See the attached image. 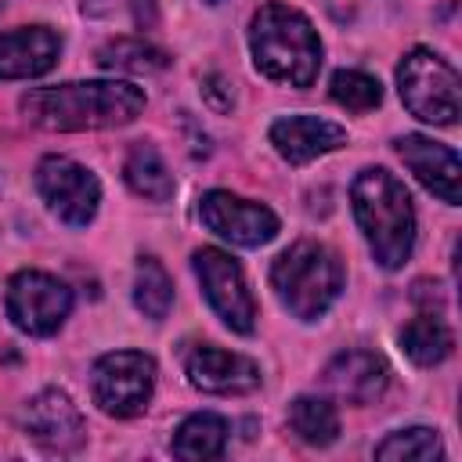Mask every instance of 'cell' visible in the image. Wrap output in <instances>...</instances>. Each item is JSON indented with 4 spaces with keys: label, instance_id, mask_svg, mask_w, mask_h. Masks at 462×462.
I'll use <instances>...</instances> for the list:
<instances>
[{
    "label": "cell",
    "instance_id": "cell-1",
    "mask_svg": "<svg viewBox=\"0 0 462 462\" xmlns=\"http://www.w3.org/2000/svg\"><path fill=\"white\" fill-rule=\"evenodd\" d=\"M18 108L29 123L58 134L76 130H112L126 126L144 108V90L123 79H90V83H61L25 90Z\"/></svg>",
    "mask_w": 462,
    "mask_h": 462
},
{
    "label": "cell",
    "instance_id": "cell-2",
    "mask_svg": "<svg viewBox=\"0 0 462 462\" xmlns=\"http://www.w3.org/2000/svg\"><path fill=\"white\" fill-rule=\"evenodd\" d=\"M354 220L379 267L397 271L415 245V206L408 188L383 166H368L350 184Z\"/></svg>",
    "mask_w": 462,
    "mask_h": 462
},
{
    "label": "cell",
    "instance_id": "cell-3",
    "mask_svg": "<svg viewBox=\"0 0 462 462\" xmlns=\"http://www.w3.org/2000/svg\"><path fill=\"white\" fill-rule=\"evenodd\" d=\"M253 65L289 87H310L321 69V40L310 18L289 4H263L249 25Z\"/></svg>",
    "mask_w": 462,
    "mask_h": 462
},
{
    "label": "cell",
    "instance_id": "cell-4",
    "mask_svg": "<svg viewBox=\"0 0 462 462\" xmlns=\"http://www.w3.org/2000/svg\"><path fill=\"white\" fill-rule=\"evenodd\" d=\"M271 289L292 318L314 321L339 300L343 263L328 245L303 238L271 263Z\"/></svg>",
    "mask_w": 462,
    "mask_h": 462
},
{
    "label": "cell",
    "instance_id": "cell-5",
    "mask_svg": "<svg viewBox=\"0 0 462 462\" xmlns=\"http://www.w3.org/2000/svg\"><path fill=\"white\" fill-rule=\"evenodd\" d=\"M397 90L404 108L433 126H451L462 112L458 72L430 47H411L397 65Z\"/></svg>",
    "mask_w": 462,
    "mask_h": 462
},
{
    "label": "cell",
    "instance_id": "cell-6",
    "mask_svg": "<svg viewBox=\"0 0 462 462\" xmlns=\"http://www.w3.org/2000/svg\"><path fill=\"white\" fill-rule=\"evenodd\" d=\"M155 390V361L141 350H112L94 361L90 393L105 415L130 419L148 408Z\"/></svg>",
    "mask_w": 462,
    "mask_h": 462
},
{
    "label": "cell",
    "instance_id": "cell-7",
    "mask_svg": "<svg viewBox=\"0 0 462 462\" xmlns=\"http://www.w3.org/2000/svg\"><path fill=\"white\" fill-rule=\"evenodd\" d=\"M191 267H195V278L202 285V296L209 300V307L217 310V318L231 332L249 336L253 325H256V300H253V292L245 285V274H242L238 260L231 253H224V249L202 245V249H195Z\"/></svg>",
    "mask_w": 462,
    "mask_h": 462
},
{
    "label": "cell",
    "instance_id": "cell-8",
    "mask_svg": "<svg viewBox=\"0 0 462 462\" xmlns=\"http://www.w3.org/2000/svg\"><path fill=\"white\" fill-rule=\"evenodd\" d=\"M4 307L14 328L29 336H54L72 310V289L47 271H18L7 282Z\"/></svg>",
    "mask_w": 462,
    "mask_h": 462
},
{
    "label": "cell",
    "instance_id": "cell-9",
    "mask_svg": "<svg viewBox=\"0 0 462 462\" xmlns=\"http://www.w3.org/2000/svg\"><path fill=\"white\" fill-rule=\"evenodd\" d=\"M36 191L51 206V213L69 227H87L101 202L97 177L69 155H47L36 166Z\"/></svg>",
    "mask_w": 462,
    "mask_h": 462
},
{
    "label": "cell",
    "instance_id": "cell-10",
    "mask_svg": "<svg viewBox=\"0 0 462 462\" xmlns=\"http://www.w3.org/2000/svg\"><path fill=\"white\" fill-rule=\"evenodd\" d=\"M199 217L213 235H220L231 245H242V249L267 245L278 235V217L263 202H253V199H242V195H231L220 188H213L199 199Z\"/></svg>",
    "mask_w": 462,
    "mask_h": 462
},
{
    "label": "cell",
    "instance_id": "cell-11",
    "mask_svg": "<svg viewBox=\"0 0 462 462\" xmlns=\"http://www.w3.org/2000/svg\"><path fill=\"white\" fill-rule=\"evenodd\" d=\"M397 155L404 159V166L415 173V180L437 195L440 202L448 206H458V180H462V162H458V152L451 144H440L433 137H422V134H404L393 141Z\"/></svg>",
    "mask_w": 462,
    "mask_h": 462
},
{
    "label": "cell",
    "instance_id": "cell-12",
    "mask_svg": "<svg viewBox=\"0 0 462 462\" xmlns=\"http://www.w3.org/2000/svg\"><path fill=\"white\" fill-rule=\"evenodd\" d=\"M22 426L36 444L51 451H72L83 440V415L65 390H40L25 404Z\"/></svg>",
    "mask_w": 462,
    "mask_h": 462
},
{
    "label": "cell",
    "instance_id": "cell-13",
    "mask_svg": "<svg viewBox=\"0 0 462 462\" xmlns=\"http://www.w3.org/2000/svg\"><path fill=\"white\" fill-rule=\"evenodd\" d=\"M184 372H188V383L202 393H249L260 386L256 361L220 346H195L184 361Z\"/></svg>",
    "mask_w": 462,
    "mask_h": 462
},
{
    "label": "cell",
    "instance_id": "cell-14",
    "mask_svg": "<svg viewBox=\"0 0 462 462\" xmlns=\"http://www.w3.org/2000/svg\"><path fill=\"white\" fill-rule=\"evenodd\" d=\"M271 144L285 162L303 166L325 152L343 148L346 130L332 119H321V116H282L271 123Z\"/></svg>",
    "mask_w": 462,
    "mask_h": 462
},
{
    "label": "cell",
    "instance_id": "cell-15",
    "mask_svg": "<svg viewBox=\"0 0 462 462\" xmlns=\"http://www.w3.org/2000/svg\"><path fill=\"white\" fill-rule=\"evenodd\" d=\"M321 379H325V386L339 401H346V404H372V401H379L386 393L390 368H386L383 357H375L368 350H343V354H336L325 365Z\"/></svg>",
    "mask_w": 462,
    "mask_h": 462
},
{
    "label": "cell",
    "instance_id": "cell-16",
    "mask_svg": "<svg viewBox=\"0 0 462 462\" xmlns=\"http://www.w3.org/2000/svg\"><path fill=\"white\" fill-rule=\"evenodd\" d=\"M61 36L51 25H22L0 32V79H36L54 69Z\"/></svg>",
    "mask_w": 462,
    "mask_h": 462
},
{
    "label": "cell",
    "instance_id": "cell-17",
    "mask_svg": "<svg viewBox=\"0 0 462 462\" xmlns=\"http://www.w3.org/2000/svg\"><path fill=\"white\" fill-rule=\"evenodd\" d=\"M227 433H231V426H227L224 415L195 411L177 426L170 448H173L177 458H217L227 448Z\"/></svg>",
    "mask_w": 462,
    "mask_h": 462
},
{
    "label": "cell",
    "instance_id": "cell-18",
    "mask_svg": "<svg viewBox=\"0 0 462 462\" xmlns=\"http://www.w3.org/2000/svg\"><path fill=\"white\" fill-rule=\"evenodd\" d=\"M451 346H455V336H451V328L444 325L440 314L422 310L419 318H411V321L401 328V350H404L415 365H422V368L440 365V361L451 354Z\"/></svg>",
    "mask_w": 462,
    "mask_h": 462
},
{
    "label": "cell",
    "instance_id": "cell-19",
    "mask_svg": "<svg viewBox=\"0 0 462 462\" xmlns=\"http://www.w3.org/2000/svg\"><path fill=\"white\" fill-rule=\"evenodd\" d=\"M123 177L130 184L134 195L141 199H152V202H166L177 184H173V173L166 170L162 155L155 152V144H134L126 162H123Z\"/></svg>",
    "mask_w": 462,
    "mask_h": 462
},
{
    "label": "cell",
    "instance_id": "cell-20",
    "mask_svg": "<svg viewBox=\"0 0 462 462\" xmlns=\"http://www.w3.org/2000/svg\"><path fill=\"white\" fill-rule=\"evenodd\" d=\"M97 65L108 69V72H134V76H141V72L166 69L170 58H166L162 47H155V43H148L141 36H116V40H108L97 51Z\"/></svg>",
    "mask_w": 462,
    "mask_h": 462
},
{
    "label": "cell",
    "instance_id": "cell-21",
    "mask_svg": "<svg viewBox=\"0 0 462 462\" xmlns=\"http://www.w3.org/2000/svg\"><path fill=\"white\" fill-rule=\"evenodd\" d=\"M289 426L310 448H328L339 437V415L325 397H296L289 404Z\"/></svg>",
    "mask_w": 462,
    "mask_h": 462
},
{
    "label": "cell",
    "instance_id": "cell-22",
    "mask_svg": "<svg viewBox=\"0 0 462 462\" xmlns=\"http://www.w3.org/2000/svg\"><path fill=\"white\" fill-rule=\"evenodd\" d=\"M134 307L152 318V321H162L173 307V282L166 274V267L155 260V256H141L137 263V278H134Z\"/></svg>",
    "mask_w": 462,
    "mask_h": 462
},
{
    "label": "cell",
    "instance_id": "cell-23",
    "mask_svg": "<svg viewBox=\"0 0 462 462\" xmlns=\"http://www.w3.org/2000/svg\"><path fill=\"white\" fill-rule=\"evenodd\" d=\"M328 94L336 105H343L346 112H372L383 101V87L375 76L361 72V69H339L328 83Z\"/></svg>",
    "mask_w": 462,
    "mask_h": 462
},
{
    "label": "cell",
    "instance_id": "cell-24",
    "mask_svg": "<svg viewBox=\"0 0 462 462\" xmlns=\"http://www.w3.org/2000/svg\"><path fill=\"white\" fill-rule=\"evenodd\" d=\"M440 455H444V444H440L437 430H430V426L397 430V433H390L386 440L375 444V458H415V462H426V458H440Z\"/></svg>",
    "mask_w": 462,
    "mask_h": 462
},
{
    "label": "cell",
    "instance_id": "cell-25",
    "mask_svg": "<svg viewBox=\"0 0 462 462\" xmlns=\"http://www.w3.org/2000/svg\"><path fill=\"white\" fill-rule=\"evenodd\" d=\"M202 97H206L209 108H217V112H231V105H235V94H231V87H227V79H224L220 72L202 76Z\"/></svg>",
    "mask_w": 462,
    "mask_h": 462
},
{
    "label": "cell",
    "instance_id": "cell-26",
    "mask_svg": "<svg viewBox=\"0 0 462 462\" xmlns=\"http://www.w3.org/2000/svg\"><path fill=\"white\" fill-rule=\"evenodd\" d=\"M206 4H220V0H206Z\"/></svg>",
    "mask_w": 462,
    "mask_h": 462
},
{
    "label": "cell",
    "instance_id": "cell-27",
    "mask_svg": "<svg viewBox=\"0 0 462 462\" xmlns=\"http://www.w3.org/2000/svg\"><path fill=\"white\" fill-rule=\"evenodd\" d=\"M0 7H4V0H0Z\"/></svg>",
    "mask_w": 462,
    "mask_h": 462
}]
</instances>
